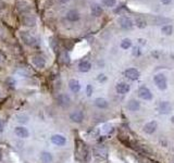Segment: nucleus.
Here are the masks:
<instances>
[{"instance_id": "20", "label": "nucleus", "mask_w": 174, "mask_h": 163, "mask_svg": "<svg viewBox=\"0 0 174 163\" xmlns=\"http://www.w3.org/2000/svg\"><path fill=\"white\" fill-rule=\"evenodd\" d=\"M90 69H92V64H90L88 61H82V62H79V70L81 71V72H83V73H86V72H88Z\"/></svg>"}, {"instance_id": "30", "label": "nucleus", "mask_w": 174, "mask_h": 163, "mask_svg": "<svg viewBox=\"0 0 174 163\" xmlns=\"http://www.w3.org/2000/svg\"><path fill=\"white\" fill-rule=\"evenodd\" d=\"M97 79L99 82H106L107 81V77H106V75H103V74H100V75L98 76L97 77Z\"/></svg>"}, {"instance_id": "38", "label": "nucleus", "mask_w": 174, "mask_h": 163, "mask_svg": "<svg viewBox=\"0 0 174 163\" xmlns=\"http://www.w3.org/2000/svg\"><path fill=\"white\" fill-rule=\"evenodd\" d=\"M0 160H1V152H0Z\"/></svg>"}, {"instance_id": "32", "label": "nucleus", "mask_w": 174, "mask_h": 163, "mask_svg": "<svg viewBox=\"0 0 174 163\" xmlns=\"http://www.w3.org/2000/svg\"><path fill=\"white\" fill-rule=\"evenodd\" d=\"M5 7H7V5H5V1H2V0H0V11L5 10Z\"/></svg>"}, {"instance_id": "4", "label": "nucleus", "mask_w": 174, "mask_h": 163, "mask_svg": "<svg viewBox=\"0 0 174 163\" xmlns=\"http://www.w3.org/2000/svg\"><path fill=\"white\" fill-rule=\"evenodd\" d=\"M21 21H22V23H23V25H25V26L33 27V26H35V24H36V19L34 16L30 15V14H24V15L22 16Z\"/></svg>"}, {"instance_id": "9", "label": "nucleus", "mask_w": 174, "mask_h": 163, "mask_svg": "<svg viewBox=\"0 0 174 163\" xmlns=\"http://www.w3.org/2000/svg\"><path fill=\"white\" fill-rule=\"evenodd\" d=\"M33 63H34V65L38 69H44L45 65H46V61H45V59H44L41 56H35V57H33Z\"/></svg>"}, {"instance_id": "2", "label": "nucleus", "mask_w": 174, "mask_h": 163, "mask_svg": "<svg viewBox=\"0 0 174 163\" xmlns=\"http://www.w3.org/2000/svg\"><path fill=\"white\" fill-rule=\"evenodd\" d=\"M155 84L157 85V87L159 88L160 90H164L166 89V87H168V82H166V77L163 74H157L155 76Z\"/></svg>"}, {"instance_id": "17", "label": "nucleus", "mask_w": 174, "mask_h": 163, "mask_svg": "<svg viewBox=\"0 0 174 163\" xmlns=\"http://www.w3.org/2000/svg\"><path fill=\"white\" fill-rule=\"evenodd\" d=\"M18 10H19V12H21L23 14H28V12L31 11V7L27 2L21 1L20 5H18Z\"/></svg>"}, {"instance_id": "24", "label": "nucleus", "mask_w": 174, "mask_h": 163, "mask_svg": "<svg viewBox=\"0 0 174 163\" xmlns=\"http://www.w3.org/2000/svg\"><path fill=\"white\" fill-rule=\"evenodd\" d=\"M16 121L20 123H27L28 122V120H30V117H27V115H25V114H20V115H18L16 117Z\"/></svg>"}, {"instance_id": "31", "label": "nucleus", "mask_w": 174, "mask_h": 163, "mask_svg": "<svg viewBox=\"0 0 174 163\" xmlns=\"http://www.w3.org/2000/svg\"><path fill=\"white\" fill-rule=\"evenodd\" d=\"M3 130H5V122L3 120L0 119V133H2Z\"/></svg>"}, {"instance_id": "10", "label": "nucleus", "mask_w": 174, "mask_h": 163, "mask_svg": "<svg viewBox=\"0 0 174 163\" xmlns=\"http://www.w3.org/2000/svg\"><path fill=\"white\" fill-rule=\"evenodd\" d=\"M70 119L75 123H81L84 119V114L82 111H74L70 114Z\"/></svg>"}, {"instance_id": "12", "label": "nucleus", "mask_w": 174, "mask_h": 163, "mask_svg": "<svg viewBox=\"0 0 174 163\" xmlns=\"http://www.w3.org/2000/svg\"><path fill=\"white\" fill-rule=\"evenodd\" d=\"M69 87H70L71 91L74 92V94H77L81 90V84L77 79H71L69 82Z\"/></svg>"}, {"instance_id": "37", "label": "nucleus", "mask_w": 174, "mask_h": 163, "mask_svg": "<svg viewBox=\"0 0 174 163\" xmlns=\"http://www.w3.org/2000/svg\"><path fill=\"white\" fill-rule=\"evenodd\" d=\"M171 121H172V122L174 123V117H171Z\"/></svg>"}, {"instance_id": "13", "label": "nucleus", "mask_w": 174, "mask_h": 163, "mask_svg": "<svg viewBox=\"0 0 174 163\" xmlns=\"http://www.w3.org/2000/svg\"><path fill=\"white\" fill-rule=\"evenodd\" d=\"M58 102H59L60 106L68 107L71 102V99L66 94H61V95L58 96Z\"/></svg>"}, {"instance_id": "28", "label": "nucleus", "mask_w": 174, "mask_h": 163, "mask_svg": "<svg viewBox=\"0 0 174 163\" xmlns=\"http://www.w3.org/2000/svg\"><path fill=\"white\" fill-rule=\"evenodd\" d=\"M102 3L107 7H113L115 5V0H102Z\"/></svg>"}, {"instance_id": "7", "label": "nucleus", "mask_w": 174, "mask_h": 163, "mask_svg": "<svg viewBox=\"0 0 174 163\" xmlns=\"http://www.w3.org/2000/svg\"><path fill=\"white\" fill-rule=\"evenodd\" d=\"M125 76L130 78V81H136L139 77V72L136 69H128L125 71Z\"/></svg>"}, {"instance_id": "34", "label": "nucleus", "mask_w": 174, "mask_h": 163, "mask_svg": "<svg viewBox=\"0 0 174 163\" xmlns=\"http://www.w3.org/2000/svg\"><path fill=\"white\" fill-rule=\"evenodd\" d=\"M172 0H161V2L164 3V5H169V3H171Z\"/></svg>"}, {"instance_id": "21", "label": "nucleus", "mask_w": 174, "mask_h": 163, "mask_svg": "<svg viewBox=\"0 0 174 163\" xmlns=\"http://www.w3.org/2000/svg\"><path fill=\"white\" fill-rule=\"evenodd\" d=\"M139 108H140V104H139V102L137 100H130V101H128L127 109L130 110V111H132V112L137 111V110H139Z\"/></svg>"}, {"instance_id": "14", "label": "nucleus", "mask_w": 174, "mask_h": 163, "mask_svg": "<svg viewBox=\"0 0 174 163\" xmlns=\"http://www.w3.org/2000/svg\"><path fill=\"white\" fill-rule=\"evenodd\" d=\"M79 18H81V15H79V11H76V10H70L68 13H66V19H68L70 22L79 21Z\"/></svg>"}, {"instance_id": "3", "label": "nucleus", "mask_w": 174, "mask_h": 163, "mask_svg": "<svg viewBox=\"0 0 174 163\" xmlns=\"http://www.w3.org/2000/svg\"><path fill=\"white\" fill-rule=\"evenodd\" d=\"M138 96L139 98L144 99V100H151L152 99V94L147 87H140L138 89Z\"/></svg>"}, {"instance_id": "35", "label": "nucleus", "mask_w": 174, "mask_h": 163, "mask_svg": "<svg viewBox=\"0 0 174 163\" xmlns=\"http://www.w3.org/2000/svg\"><path fill=\"white\" fill-rule=\"evenodd\" d=\"M69 1H70V0H58V2L59 3H66V2H69Z\"/></svg>"}, {"instance_id": "11", "label": "nucleus", "mask_w": 174, "mask_h": 163, "mask_svg": "<svg viewBox=\"0 0 174 163\" xmlns=\"http://www.w3.org/2000/svg\"><path fill=\"white\" fill-rule=\"evenodd\" d=\"M158 127V124L156 121H151V122L147 123L146 125L144 126V130L146 132L147 134H153L156 132Z\"/></svg>"}, {"instance_id": "8", "label": "nucleus", "mask_w": 174, "mask_h": 163, "mask_svg": "<svg viewBox=\"0 0 174 163\" xmlns=\"http://www.w3.org/2000/svg\"><path fill=\"white\" fill-rule=\"evenodd\" d=\"M130 89V87L126 83H119L115 87V90H117L118 94H121V95H125L126 92H128Z\"/></svg>"}, {"instance_id": "19", "label": "nucleus", "mask_w": 174, "mask_h": 163, "mask_svg": "<svg viewBox=\"0 0 174 163\" xmlns=\"http://www.w3.org/2000/svg\"><path fill=\"white\" fill-rule=\"evenodd\" d=\"M90 10H92V14L94 16H100L101 14H102V12H103L102 8H101L98 3H94V5H92Z\"/></svg>"}, {"instance_id": "1", "label": "nucleus", "mask_w": 174, "mask_h": 163, "mask_svg": "<svg viewBox=\"0 0 174 163\" xmlns=\"http://www.w3.org/2000/svg\"><path fill=\"white\" fill-rule=\"evenodd\" d=\"M20 37L24 43L28 45V46H36V43H37V39H36L34 36L31 34V33H27V32H20Z\"/></svg>"}, {"instance_id": "26", "label": "nucleus", "mask_w": 174, "mask_h": 163, "mask_svg": "<svg viewBox=\"0 0 174 163\" xmlns=\"http://www.w3.org/2000/svg\"><path fill=\"white\" fill-rule=\"evenodd\" d=\"M95 155L100 158H106L107 157V151L105 149H96L95 150Z\"/></svg>"}, {"instance_id": "6", "label": "nucleus", "mask_w": 174, "mask_h": 163, "mask_svg": "<svg viewBox=\"0 0 174 163\" xmlns=\"http://www.w3.org/2000/svg\"><path fill=\"white\" fill-rule=\"evenodd\" d=\"M52 144H54L56 146H63L66 142V138H65L63 135H60V134H54L51 137Z\"/></svg>"}, {"instance_id": "29", "label": "nucleus", "mask_w": 174, "mask_h": 163, "mask_svg": "<svg viewBox=\"0 0 174 163\" xmlns=\"http://www.w3.org/2000/svg\"><path fill=\"white\" fill-rule=\"evenodd\" d=\"M87 96L88 97H90L92 96V85H87Z\"/></svg>"}, {"instance_id": "5", "label": "nucleus", "mask_w": 174, "mask_h": 163, "mask_svg": "<svg viewBox=\"0 0 174 163\" xmlns=\"http://www.w3.org/2000/svg\"><path fill=\"white\" fill-rule=\"evenodd\" d=\"M14 134L20 138H27L30 136V132L24 126H18V127L14 128Z\"/></svg>"}, {"instance_id": "23", "label": "nucleus", "mask_w": 174, "mask_h": 163, "mask_svg": "<svg viewBox=\"0 0 174 163\" xmlns=\"http://www.w3.org/2000/svg\"><path fill=\"white\" fill-rule=\"evenodd\" d=\"M130 46H132V41H130V39H128V38L123 39L122 43H121V47H122L123 49H128L130 48Z\"/></svg>"}, {"instance_id": "25", "label": "nucleus", "mask_w": 174, "mask_h": 163, "mask_svg": "<svg viewBox=\"0 0 174 163\" xmlns=\"http://www.w3.org/2000/svg\"><path fill=\"white\" fill-rule=\"evenodd\" d=\"M162 30V33L164 34V35H171L173 28H172L171 25H166V26L162 27V30Z\"/></svg>"}, {"instance_id": "16", "label": "nucleus", "mask_w": 174, "mask_h": 163, "mask_svg": "<svg viewBox=\"0 0 174 163\" xmlns=\"http://www.w3.org/2000/svg\"><path fill=\"white\" fill-rule=\"evenodd\" d=\"M171 109H172L171 104H170L168 101H163V102L160 103V106H159V111H160V113H162V114L170 113Z\"/></svg>"}, {"instance_id": "27", "label": "nucleus", "mask_w": 174, "mask_h": 163, "mask_svg": "<svg viewBox=\"0 0 174 163\" xmlns=\"http://www.w3.org/2000/svg\"><path fill=\"white\" fill-rule=\"evenodd\" d=\"M136 25L139 27V28H144L146 26V21H145L143 18H137L136 19Z\"/></svg>"}, {"instance_id": "18", "label": "nucleus", "mask_w": 174, "mask_h": 163, "mask_svg": "<svg viewBox=\"0 0 174 163\" xmlns=\"http://www.w3.org/2000/svg\"><path fill=\"white\" fill-rule=\"evenodd\" d=\"M52 155L48 151H43L40 153V161L43 163H51L52 162Z\"/></svg>"}, {"instance_id": "15", "label": "nucleus", "mask_w": 174, "mask_h": 163, "mask_svg": "<svg viewBox=\"0 0 174 163\" xmlns=\"http://www.w3.org/2000/svg\"><path fill=\"white\" fill-rule=\"evenodd\" d=\"M120 25L124 30H130L133 27V22L130 18H122L120 20Z\"/></svg>"}, {"instance_id": "33", "label": "nucleus", "mask_w": 174, "mask_h": 163, "mask_svg": "<svg viewBox=\"0 0 174 163\" xmlns=\"http://www.w3.org/2000/svg\"><path fill=\"white\" fill-rule=\"evenodd\" d=\"M138 50H139V49H138V48H136V47H135V48H134V51H133V54H134V56H138V54H139V51H138Z\"/></svg>"}, {"instance_id": "36", "label": "nucleus", "mask_w": 174, "mask_h": 163, "mask_svg": "<svg viewBox=\"0 0 174 163\" xmlns=\"http://www.w3.org/2000/svg\"><path fill=\"white\" fill-rule=\"evenodd\" d=\"M3 61V57L1 56V53H0V62H2Z\"/></svg>"}, {"instance_id": "22", "label": "nucleus", "mask_w": 174, "mask_h": 163, "mask_svg": "<svg viewBox=\"0 0 174 163\" xmlns=\"http://www.w3.org/2000/svg\"><path fill=\"white\" fill-rule=\"evenodd\" d=\"M95 106L99 109H106L108 107V101L105 98H97L95 100Z\"/></svg>"}]
</instances>
